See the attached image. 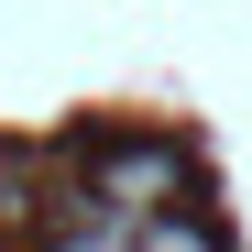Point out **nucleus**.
<instances>
[{
  "label": "nucleus",
  "mask_w": 252,
  "mask_h": 252,
  "mask_svg": "<svg viewBox=\"0 0 252 252\" xmlns=\"http://www.w3.org/2000/svg\"><path fill=\"white\" fill-rule=\"evenodd\" d=\"M99 187L110 197H132V241L154 230V197H187V164L164 154V143H132V154H110L99 164Z\"/></svg>",
  "instance_id": "f257e3e1"
}]
</instances>
